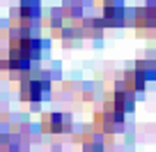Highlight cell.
Returning a JSON list of instances; mask_svg holds the SVG:
<instances>
[{
    "label": "cell",
    "instance_id": "1",
    "mask_svg": "<svg viewBox=\"0 0 156 152\" xmlns=\"http://www.w3.org/2000/svg\"><path fill=\"white\" fill-rule=\"evenodd\" d=\"M51 88V76L44 72H30L25 74L23 79H21V97L28 99V102H37V99H41L46 92H48Z\"/></svg>",
    "mask_w": 156,
    "mask_h": 152
},
{
    "label": "cell",
    "instance_id": "2",
    "mask_svg": "<svg viewBox=\"0 0 156 152\" xmlns=\"http://www.w3.org/2000/svg\"><path fill=\"white\" fill-rule=\"evenodd\" d=\"M124 122H126V115L119 113V111H112L110 106H103L101 111L97 113V118H94V124H97V129L101 134L119 132V129L124 127Z\"/></svg>",
    "mask_w": 156,
    "mask_h": 152
},
{
    "label": "cell",
    "instance_id": "3",
    "mask_svg": "<svg viewBox=\"0 0 156 152\" xmlns=\"http://www.w3.org/2000/svg\"><path fill=\"white\" fill-rule=\"evenodd\" d=\"M106 106H110L112 111H119V113L126 115V113H131L133 106H136V92L129 90V88H124L122 83H117L115 88H112L110 97H108Z\"/></svg>",
    "mask_w": 156,
    "mask_h": 152
},
{
    "label": "cell",
    "instance_id": "4",
    "mask_svg": "<svg viewBox=\"0 0 156 152\" xmlns=\"http://www.w3.org/2000/svg\"><path fill=\"white\" fill-rule=\"evenodd\" d=\"M71 124H73L71 115L62 113V111H51V113L41 115V129L48 134H64L71 129Z\"/></svg>",
    "mask_w": 156,
    "mask_h": 152
},
{
    "label": "cell",
    "instance_id": "5",
    "mask_svg": "<svg viewBox=\"0 0 156 152\" xmlns=\"http://www.w3.org/2000/svg\"><path fill=\"white\" fill-rule=\"evenodd\" d=\"M103 23L106 25H122L126 19V7L122 5V0H110L103 7Z\"/></svg>",
    "mask_w": 156,
    "mask_h": 152
},
{
    "label": "cell",
    "instance_id": "6",
    "mask_svg": "<svg viewBox=\"0 0 156 152\" xmlns=\"http://www.w3.org/2000/svg\"><path fill=\"white\" fill-rule=\"evenodd\" d=\"M136 25L138 28H156V0H147L145 5L136 9Z\"/></svg>",
    "mask_w": 156,
    "mask_h": 152
},
{
    "label": "cell",
    "instance_id": "7",
    "mask_svg": "<svg viewBox=\"0 0 156 152\" xmlns=\"http://www.w3.org/2000/svg\"><path fill=\"white\" fill-rule=\"evenodd\" d=\"M39 12H41V7H39V0H21L19 5V16L21 21H34L39 16Z\"/></svg>",
    "mask_w": 156,
    "mask_h": 152
},
{
    "label": "cell",
    "instance_id": "8",
    "mask_svg": "<svg viewBox=\"0 0 156 152\" xmlns=\"http://www.w3.org/2000/svg\"><path fill=\"white\" fill-rule=\"evenodd\" d=\"M133 69L140 74L147 83L156 79V60H138V62L133 65Z\"/></svg>",
    "mask_w": 156,
    "mask_h": 152
},
{
    "label": "cell",
    "instance_id": "9",
    "mask_svg": "<svg viewBox=\"0 0 156 152\" xmlns=\"http://www.w3.org/2000/svg\"><path fill=\"white\" fill-rule=\"evenodd\" d=\"M80 152H106V143H103V138L99 134H92V136H87L83 141Z\"/></svg>",
    "mask_w": 156,
    "mask_h": 152
},
{
    "label": "cell",
    "instance_id": "10",
    "mask_svg": "<svg viewBox=\"0 0 156 152\" xmlns=\"http://www.w3.org/2000/svg\"><path fill=\"white\" fill-rule=\"evenodd\" d=\"M106 2H110V0H106Z\"/></svg>",
    "mask_w": 156,
    "mask_h": 152
}]
</instances>
